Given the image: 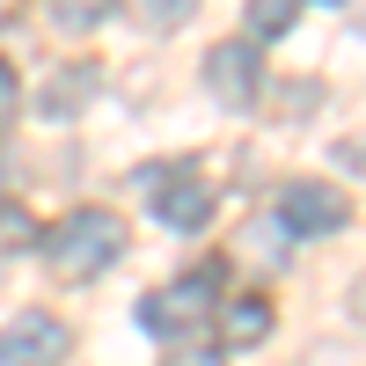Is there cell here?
<instances>
[{"mask_svg":"<svg viewBox=\"0 0 366 366\" xmlns=\"http://www.w3.org/2000/svg\"><path fill=\"white\" fill-rule=\"evenodd\" d=\"M117 249H125V220L103 205H81L44 234V257H51L59 279H96L103 264H117Z\"/></svg>","mask_w":366,"mask_h":366,"instance_id":"cell-1","label":"cell"},{"mask_svg":"<svg viewBox=\"0 0 366 366\" xmlns=\"http://www.w3.org/2000/svg\"><path fill=\"white\" fill-rule=\"evenodd\" d=\"M212 300H220V271H183L176 286H162L139 308V322L154 330V337H191V330L212 315Z\"/></svg>","mask_w":366,"mask_h":366,"instance_id":"cell-2","label":"cell"},{"mask_svg":"<svg viewBox=\"0 0 366 366\" xmlns=\"http://www.w3.org/2000/svg\"><path fill=\"white\" fill-rule=\"evenodd\" d=\"M345 220H352V205H345L337 183H286V191H279V227H286V234H300V242L337 234Z\"/></svg>","mask_w":366,"mask_h":366,"instance_id":"cell-3","label":"cell"},{"mask_svg":"<svg viewBox=\"0 0 366 366\" xmlns=\"http://www.w3.org/2000/svg\"><path fill=\"white\" fill-rule=\"evenodd\" d=\"M66 359V322L59 315H15L0 330V366H59Z\"/></svg>","mask_w":366,"mask_h":366,"instance_id":"cell-4","label":"cell"},{"mask_svg":"<svg viewBox=\"0 0 366 366\" xmlns=\"http://www.w3.org/2000/svg\"><path fill=\"white\" fill-rule=\"evenodd\" d=\"M205 88H212L227 110H249V103H257V88H264L257 51H249V44H212V51H205Z\"/></svg>","mask_w":366,"mask_h":366,"instance_id":"cell-5","label":"cell"},{"mask_svg":"<svg viewBox=\"0 0 366 366\" xmlns=\"http://www.w3.org/2000/svg\"><path fill=\"white\" fill-rule=\"evenodd\" d=\"M154 183V220L162 227H205L212 220V183H198V176H147Z\"/></svg>","mask_w":366,"mask_h":366,"instance_id":"cell-6","label":"cell"},{"mask_svg":"<svg viewBox=\"0 0 366 366\" xmlns=\"http://www.w3.org/2000/svg\"><path fill=\"white\" fill-rule=\"evenodd\" d=\"M96 88H103V66H88V59H74V66H59L51 81H44V117H74L88 96H96Z\"/></svg>","mask_w":366,"mask_h":366,"instance_id":"cell-7","label":"cell"},{"mask_svg":"<svg viewBox=\"0 0 366 366\" xmlns=\"http://www.w3.org/2000/svg\"><path fill=\"white\" fill-rule=\"evenodd\" d=\"M227 345H257L264 330H271V300H227Z\"/></svg>","mask_w":366,"mask_h":366,"instance_id":"cell-8","label":"cell"},{"mask_svg":"<svg viewBox=\"0 0 366 366\" xmlns=\"http://www.w3.org/2000/svg\"><path fill=\"white\" fill-rule=\"evenodd\" d=\"M110 8H117V0H51V22L59 29H96Z\"/></svg>","mask_w":366,"mask_h":366,"instance_id":"cell-9","label":"cell"},{"mask_svg":"<svg viewBox=\"0 0 366 366\" xmlns=\"http://www.w3.org/2000/svg\"><path fill=\"white\" fill-rule=\"evenodd\" d=\"M293 15H300V0H257V8H249L257 37H286V29H293Z\"/></svg>","mask_w":366,"mask_h":366,"instance_id":"cell-10","label":"cell"},{"mask_svg":"<svg viewBox=\"0 0 366 366\" xmlns=\"http://www.w3.org/2000/svg\"><path fill=\"white\" fill-rule=\"evenodd\" d=\"M191 8H198V0H139L147 29H183V22H191Z\"/></svg>","mask_w":366,"mask_h":366,"instance_id":"cell-11","label":"cell"},{"mask_svg":"<svg viewBox=\"0 0 366 366\" xmlns=\"http://www.w3.org/2000/svg\"><path fill=\"white\" fill-rule=\"evenodd\" d=\"M15 103H22V88H15V74H8V59H0V132H8V117H15Z\"/></svg>","mask_w":366,"mask_h":366,"instance_id":"cell-12","label":"cell"},{"mask_svg":"<svg viewBox=\"0 0 366 366\" xmlns=\"http://www.w3.org/2000/svg\"><path fill=\"white\" fill-rule=\"evenodd\" d=\"M162 366H227L220 352H176V359H162Z\"/></svg>","mask_w":366,"mask_h":366,"instance_id":"cell-13","label":"cell"},{"mask_svg":"<svg viewBox=\"0 0 366 366\" xmlns=\"http://www.w3.org/2000/svg\"><path fill=\"white\" fill-rule=\"evenodd\" d=\"M345 169H359V176H366V139H352V147H345Z\"/></svg>","mask_w":366,"mask_h":366,"instance_id":"cell-14","label":"cell"},{"mask_svg":"<svg viewBox=\"0 0 366 366\" xmlns=\"http://www.w3.org/2000/svg\"><path fill=\"white\" fill-rule=\"evenodd\" d=\"M352 315L366 322V271H359V286H352Z\"/></svg>","mask_w":366,"mask_h":366,"instance_id":"cell-15","label":"cell"},{"mask_svg":"<svg viewBox=\"0 0 366 366\" xmlns=\"http://www.w3.org/2000/svg\"><path fill=\"white\" fill-rule=\"evenodd\" d=\"M0 183H8V154H0Z\"/></svg>","mask_w":366,"mask_h":366,"instance_id":"cell-16","label":"cell"}]
</instances>
